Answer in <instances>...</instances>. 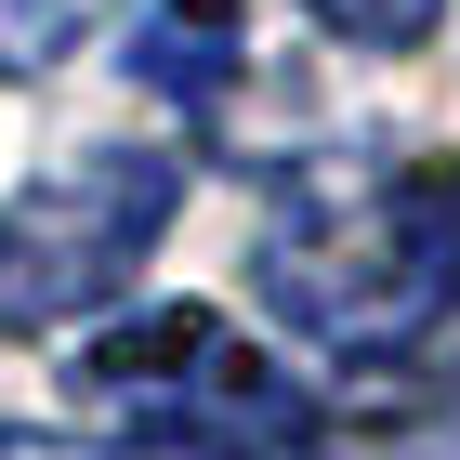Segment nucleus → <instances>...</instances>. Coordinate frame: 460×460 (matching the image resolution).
<instances>
[{"label":"nucleus","mask_w":460,"mask_h":460,"mask_svg":"<svg viewBox=\"0 0 460 460\" xmlns=\"http://www.w3.org/2000/svg\"><path fill=\"white\" fill-rule=\"evenodd\" d=\"M382 211H394V250L421 263V289L460 316V158H421V172H394V184H382Z\"/></svg>","instance_id":"4"},{"label":"nucleus","mask_w":460,"mask_h":460,"mask_svg":"<svg viewBox=\"0 0 460 460\" xmlns=\"http://www.w3.org/2000/svg\"><path fill=\"white\" fill-rule=\"evenodd\" d=\"M250 277H263V303H277L289 329H316L355 368H408V355L447 329V303L421 289V263L394 250V211L355 198V184H329V172L277 184V224L250 250Z\"/></svg>","instance_id":"3"},{"label":"nucleus","mask_w":460,"mask_h":460,"mask_svg":"<svg viewBox=\"0 0 460 460\" xmlns=\"http://www.w3.org/2000/svg\"><path fill=\"white\" fill-rule=\"evenodd\" d=\"M0 460H93V447H66V434H0Z\"/></svg>","instance_id":"8"},{"label":"nucleus","mask_w":460,"mask_h":460,"mask_svg":"<svg viewBox=\"0 0 460 460\" xmlns=\"http://www.w3.org/2000/svg\"><path fill=\"white\" fill-rule=\"evenodd\" d=\"M329 40H368V53H421L434 40V0H303Z\"/></svg>","instance_id":"6"},{"label":"nucleus","mask_w":460,"mask_h":460,"mask_svg":"<svg viewBox=\"0 0 460 460\" xmlns=\"http://www.w3.org/2000/svg\"><path fill=\"white\" fill-rule=\"evenodd\" d=\"M66 382L93 408H119L132 447H158V460H329L316 394L289 382V368H263L211 303H145V316H119L106 342L66 355Z\"/></svg>","instance_id":"1"},{"label":"nucleus","mask_w":460,"mask_h":460,"mask_svg":"<svg viewBox=\"0 0 460 460\" xmlns=\"http://www.w3.org/2000/svg\"><path fill=\"white\" fill-rule=\"evenodd\" d=\"M158 13H172V27H198V40H224V27H237V0H158Z\"/></svg>","instance_id":"7"},{"label":"nucleus","mask_w":460,"mask_h":460,"mask_svg":"<svg viewBox=\"0 0 460 460\" xmlns=\"http://www.w3.org/2000/svg\"><path fill=\"white\" fill-rule=\"evenodd\" d=\"M119 0H0V79H40V66H66L79 40L106 27Z\"/></svg>","instance_id":"5"},{"label":"nucleus","mask_w":460,"mask_h":460,"mask_svg":"<svg viewBox=\"0 0 460 460\" xmlns=\"http://www.w3.org/2000/svg\"><path fill=\"white\" fill-rule=\"evenodd\" d=\"M184 211V158L172 145H93L79 172H53L40 198H13L0 224V342H40L66 316H106L145 277V250Z\"/></svg>","instance_id":"2"}]
</instances>
